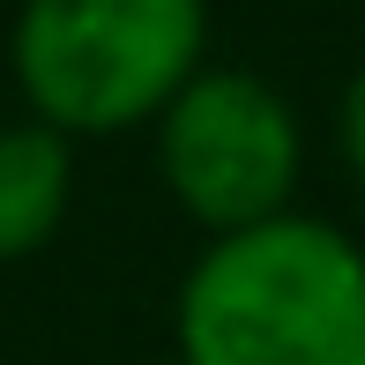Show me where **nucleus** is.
I'll use <instances>...</instances> for the list:
<instances>
[{"label": "nucleus", "instance_id": "f257e3e1", "mask_svg": "<svg viewBox=\"0 0 365 365\" xmlns=\"http://www.w3.org/2000/svg\"><path fill=\"white\" fill-rule=\"evenodd\" d=\"M179 365H365V254L321 217L209 239L172 306Z\"/></svg>", "mask_w": 365, "mask_h": 365}, {"label": "nucleus", "instance_id": "f03ea898", "mask_svg": "<svg viewBox=\"0 0 365 365\" xmlns=\"http://www.w3.org/2000/svg\"><path fill=\"white\" fill-rule=\"evenodd\" d=\"M209 0H23L8 68L23 112L53 135H135L202 75Z\"/></svg>", "mask_w": 365, "mask_h": 365}, {"label": "nucleus", "instance_id": "7ed1b4c3", "mask_svg": "<svg viewBox=\"0 0 365 365\" xmlns=\"http://www.w3.org/2000/svg\"><path fill=\"white\" fill-rule=\"evenodd\" d=\"M298 112L246 68H202L157 120V179L209 239L291 217Z\"/></svg>", "mask_w": 365, "mask_h": 365}, {"label": "nucleus", "instance_id": "20e7f679", "mask_svg": "<svg viewBox=\"0 0 365 365\" xmlns=\"http://www.w3.org/2000/svg\"><path fill=\"white\" fill-rule=\"evenodd\" d=\"M75 202V142L45 120H0V269L60 239Z\"/></svg>", "mask_w": 365, "mask_h": 365}, {"label": "nucleus", "instance_id": "39448f33", "mask_svg": "<svg viewBox=\"0 0 365 365\" xmlns=\"http://www.w3.org/2000/svg\"><path fill=\"white\" fill-rule=\"evenodd\" d=\"M336 135H343V164H351V179H358V194H365V68L351 75V90H343Z\"/></svg>", "mask_w": 365, "mask_h": 365}]
</instances>
